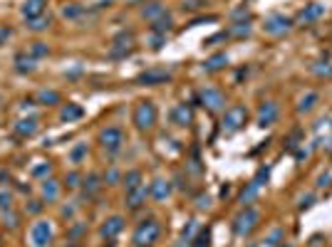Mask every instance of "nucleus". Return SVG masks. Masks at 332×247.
<instances>
[{"mask_svg": "<svg viewBox=\"0 0 332 247\" xmlns=\"http://www.w3.org/2000/svg\"><path fill=\"white\" fill-rule=\"evenodd\" d=\"M159 235H161V225L154 217H146L136 225V230L131 235V245L134 247H151L159 240Z\"/></svg>", "mask_w": 332, "mask_h": 247, "instance_id": "1", "label": "nucleus"}, {"mask_svg": "<svg viewBox=\"0 0 332 247\" xmlns=\"http://www.w3.org/2000/svg\"><path fill=\"white\" fill-rule=\"evenodd\" d=\"M258 222H260V212L248 205V208H243V210L233 217V232L241 235V237H246V235H250V232L258 227Z\"/></svg>", "mask_w": 332, "mask_h": 247, "instance_id": "2", "label": "nucleus"}, {"mask_svg": "<svg viewBox=\"0 0 332 247\" xmlns=\"http://www.w3.org/2000/svg\"><path fill=\"white\" fill-rule=\"evenodd\" d=\"M154 124H156V106H154V102H149V99L139 102L136 109H134V126L139 131H151Z\"/></svg>", "mask_w": 332, "mask_h": 247, "instance_id": "3", "label": "nucleus"}, {"mask_svg": "<svg viewBox=\"0 0 332 247\" xmlns=\"http://www.w3.org/2000/svg\"><path fill=\"white\" fill-rule=\"evenodd\" d=\"M268 178H270V168H268V166H263V168L255 173V178H253V180H250V183L243 188V193H241V198H238V200H241V203L248 208V205H250V203L258 198V193H260V188L268 183Z\"/></svg>", "mask_w": 332, "mask_h": 247, "instance_id": "4", "label": "nucleus"}, {"mask_svg": "<svg viewBox=\"0 0 332 247\" xmlns=\"http://www.w3.org/2000/svg\"><path fill=\"white\" fill-rule=\"evenodd\" d=\"M246 121H248V109L238 104V106L226 109V114H223V119H221V129H223L226 134H233V131L243 129Z\"/></svg>", "mask_w": 332, "mask_h": 247, "instance_id": "5", "label": "nucleus"}, {"mask_svg": "<svg viewBox=\"0 0 332 247\" xmlns=\"http://www.w3.org/2000/svg\"><path fill=\"white\" fill-rule=\"evenodd\" d=\"M99 143L107 153H117L124 143V131L119 126H107V129L99 131Z\"/></svg>", "mask_w": 332, "mask_h": 247, "instance_id": "6", "label": "nucleus"}, {"mask_svg": "<svg viewBox=\"0 0 332 247\" xmlns=\"http://www.w3.org/2000/svg\"><path fill=\"white\" fill-rule=\"evenodd\" d=\"M199 102H201L208 111H221V109H226V97H223V92L216 89V87H204V89L199 92Z\"/></svg>", "mask_w": 332, "mask_h": 247, "instance_id": "7", "label": "nucleus"}, {"mask_svg": "<svg viewBox=\"0 0 332 247\" xmlns=\"http://www.w3.org/2000/svg\"><path fill=\"white\" fill-rule=\"evenodd\" d=\"M30 242L33 247H47L52 242V225L47 220H38L30 227Z\"/></svg>", "mask_w": 332, "mask_h": 247, "instance_id": "8", "label": "nucleus"}, {"mask_svg": "<svg viewBox=\"0 0 332 247\" xmlns=\"http://www.w3.org/2000/svg\"><path fill=\"white\" fill-rule=\"evenodd\" d=\"M265 33L268 35H285V33H290L292 30V20L290 18H285V15H280V13H275V15H270V18H265Z\"/></svg>", "mask_w": 332, "mask_h": 247, "instance_id": "9", "label": "nucleus"}, {"mask_svg": "<svg viewBox=\"0 0 332 247\" xmlns=\"http://www.w3.org/2000/svg\"><path fill=\"white\" fill-rule=\"evenodd\" d=\"M139 84L144 87H159V84H166V82H171V72H166V70H146L136 77Z\"/></svg>", "mask_w": 332, "mask_h": 247, "instance_id": "10", "label": "nucleus"}, {"mask_svg": "<svg viewBox=\"0 0 332 247\" xmlns=\"http://www.w3.org/2000/svg\"><path fill=\"white\" fill-rule=\"evenodd\" d=\"M278 114H280V109H278L275 102H263L260 109H258V119H255V124H258L260 129H268V126L275 124Z\"/></svg>", "mask_w": 332, "mask_h": 247, "instance_id": "11", "label": "nucleus"}, {"mask_svg": "<svg viewBox=\"0 0 332 247\" xmlns=\"http://www.w3.org/2000/svg\"><path fill=\"white\" fill-rule=\"evenodd\" d=\"M149 195L159 203H164L166 198L171 195V180H166V178H156L151 185H149Z\"/></svg>", "mask_w": 332, "mask_h": 247, "instance_id": "12", "label": "nucleus"}, {"mask_svg": "<svg viewBox=\"0 0 332 247\" xmlns=\"http://www.w3.org/2000/svg\"><path fill=\"white\" fill-rule=\"evenodd\" d=\"M122 230H124V217H122V215H112L109 220H104V225H102L99 232H102L104 240H114Z\"/></svg>", "mask_w": 332, "mask_h": 247, "instance_id": "13", "label": "nucleus"}, {"mask_svg": "<svg viewBox=\"0 0 332 247\" xmlns=\"http://www.w3.org/2000/svg\"><path fill=\"white\" fill-rule=\"evenodd\" d=\"M171 121H174L176 126H191V121H194L191 106H189V104H176L174 111H171Z\"/></svg>", "mask_w": 332, "mask_h": 247, "instance_id": "14", "label": "nucleus"}, {"mask_svg": "<svg viewBox=\"0 0 332 247\" xmlns=\"http://www.w3.org/2000/svg\"><path fill=\"white\" fill-rule=\"evenodd\" d=\"M38 129H40L38 116H25V119H20V121L15 124V134H18V136H23V139L35 136V134H38Z\"/></svg>", "mask_w": 332, "mask_h": 247, "instance_id": "15", "label": "nucleus"}, {"mask_svg": "<svg viewBox=\"0 0 332 247\" xmlns=\"http://www.w3.org/2000/svg\"><path fill=\"white\" fill-rule=\"evenodd\" d=\"M40 195H42V200L55 203V200L60 198V183H57L55 178H45L42 185H40Z\"/></svg>", "mask_w": 332, "mask_h": 247, "instance_id": "16", "label": "nucleus"}, {"mask_svg": "<svg viewBox=\"0 0 332 247\" xmlns=\"http://www.w3.org/2000/svg\"><path fill=\"white\" fill-rule=\"evenodd\" d=\"M146 195H149V188H146V185H139V188H134V190L126 193V203H124V205H126L129 210H136V208L146 200Z\"/></svg>", "mask_w": 332, "mask_h": 247, "instance_id": "17", "label": "nucleus"}, {"mask_svg": "<svg viewBox=\"0 0 332 247\" xmlns=\"http://www.w3.org/2000/svg\"><path fill=\"white\" fill-rule=\"evenodd\" d=\"M322 15H325V5H320V3H310L307 8L300 10L297 20H300V23H312V20H317V18H322Z\"/></svg>", "mask_w": 332, "mask_h": 247, "instance_id": "18", "label": "nucleus"}, {"mask_svg": "<svg viewBox=\"0 0 332 247\" xmlns=\"http://www.w3.org/2000/svg\"><path fill=\"white\" fill-rule=\"evenodd\" d=\"M45 3H47V0H25V5H23V15H25L28 20L40 18V15H42V10H45Z\"/></svg>", "mask_w": 332, "mask_h": 247, "instance_id": "19", "label": "nucleus"}, {"mask_svg": "<svg viewBox=\"0 0 332 247\" xmlns=\"http://www.w3.org/2000/svg\"><path fill=\"white\" fill-rule=\"evenodd\" d=\"M141 15L154 23V20H159V18H164V15H169V10H166L161 3H146V5L141 8Z\"/></svg>", "mask_w": 332, "mask_h": 247, "instance_id": "20", "label": "nucleus"}, {"mask_svg": "<svg viewBox=\"0 0 332 247\" xmlns=\"http://www.w3.org/2000/svg\"><path fill=\"white\" fill-rule=\"evenodd\" d=\"M317 102H320V94H317V92H307V94L300 97V102H297V111H300V114H310V111L317 106Z\"/></svg>", "mask_w": 332, "mask_h": 247, "instance_id": "21", "label": "nucleus"}, {"mask_svg": "<svg viewBox=\"0 0 332 247\" xmlns=\"http://www.w3.org/2000/svg\"><path fill=\"white\" fill-rule=\"evenodd\" d=\"M84 116V109L80 106V104H67V106H62V111H60V119L62 121H77V119H82Z\"/></svg>", "mask_w": 332, "mask_h": 247, "instance_id": "22", "label": "nucleus"}, {"mask_svg": "<svg viewBox=\"0 0 332 247\" xmlns=\"http://www.w3.org/2000/svg\"><path fill=\"white\" fill-rule=\"evenodd\" d=\"M35 102H38V104H45V106H55V104H60V92H55V89H42V92H38Z\"/></svg>", "mask_w": 332, "mask_h": 247, "instance_id": "23", "label": "nucleus"}, {"mask_svg": "<svg viewBox=\"0 0 332 247\" xmlns=\"http://www.w3.org/2000/svg\"><path fill=\"white\" fill-rule=\"evenodd\" d=\"M226 65H228V55L221 52V55H213L211 60H206V62H204V70H206V72H218V70H223Z\"/></svg>", "mask_w": 332, "mask_h": 247, "instance_id": "24", "label": "nucleus"}, {"mask_svg": "<svg viewBox=\"0 0 332 247\" xmlns=\"http://www.w3.org/2000/svg\"><path fill=\"white\" fill-rule=\"evenodd\" d=\"M102 178L97 176V173H89L87 178H84V198H92V195H97V190L102 188V183H99Z\"/></svg>", "mask_w": 332, "mask_h": 247, "instance_id": "25", "label": "nucleus"}, {"mask_svg": "<svg viewBox=\"0 0 332 247\" xmlns=\"http://www.w3.org/2000/svg\"><path fill=\"white\" fill-rule=\"evenodd\" d=\"M84 15V8L80 5V3H67L65 8H62V18L65 20H77V18H82Z\"/></svg>", "mask_w": 332, "mask_h": 247, "instance_id": "26", "label": "nucleus"}, {"mask_svg": "<svg viewBox=\"0 0 332 247\" xmlns=\"http://www.w3.org/2000/svg\"><path fill=\"white\" fill-rule=\"evenodd\" d=\"M15 70H18V72H35V57H30V55H18V57H15Z\"/></svg>", "mask_w": 332, "mask_h": 247, "instance_id": "27", "label": "nucleus"}, {"mask_svg": "<svg viewBox=\"0 0 332 247\" xmlns=\"http://www.w3.org/2000/svg\"><path fill=\"white\" fill-rule=\"evenodd\" d=\"M280 242H285V230L283 227H273L270 235L265 237V247H280Z\"/></svg>", "mask_w": 332, "mask_h": 247, "instance_id": "28", "label": "nucleus"}, {"mask_svg": "<svg viewBox=\"0 0 332 247\" xmlns=\"http://www.w3.org/2000/svg\"><path fill=\"white\" fill-rule=\"evenodd\" d=\"M171 18L169 15H164V18H159V20H154V25H151V33H156V35H166L171 30Z\"/></svg>", "mask_w": 332, "mask_h": 247, "instance_id": "29", "label": "nucleus"}, {"mask_svg": "<svg viewBox=\"0 0 332 247\" xmlns=\"http://www.w3.org/2000/svg\"><path fill=\"white\" fill-rule=\"evenodd\" d=\"M141 185V171H129L126 176H124V188H126V193L129 190H134V188H139Z\"/></svg>", "mask_w": 332, "mask_h": 247, "instance_id": "30", "label": "nucleus"}, {"mask_svg": "<svg viewBox=\"0 0 332 247\" xmlns=\"http://www.w3.org/2000/svg\"><path fill=\"white\" fill-rule=\"evenodd\" d=\"M196 220H189L186 222V227H184V232H181V245L179 247H189L191 242H194V232H196Z\"/></svg>", "mask_w": 332, "mask_h": 247, "instance_id": "31", "label": "nucleus"}, {"mask_svg": "<svg viewBox=\"0 0 332 247\" xmlns=\"http://www.w3.org/2000/svg\"><path fill=\"white\" fill-rule=\"evenodd\" d=\"M84 156H87V143L80 141V143H75L72 151H70V163H82Z\"/></svg>", "mask_w": 332, "mask_h": 247, "instance_id": "32", "label": "nucleus"}, {"mask_svg": "<svg viewBox=\"0 0 332 247\" xmlns=\"http://www.w3.org/2000/svg\"><path fill=\"white\" fill-rule=\"evenodd\" d=\"M0 210L3 212L13 210V193L8 188H0Z\"/></svg>", "mask_w": 332, "mask_h": 247, "instance_id": "33", "label": "nucleus"}, {"mask_svg": "<svg viewBox=\"0 0 332 247\" xmlns=\"http://www.w3.org/2000/svg\"><path fill=\"white\" fill-rule=\"evenodd\" d=\"M28 23H30L28 28H30L33 33H42V30L50 28V18H45V15H40V18H35V20H28Z\"/></svg>", "mask_w": 332, "mask_h": 247, "instance_id": "34", "label": "nucleus"}, {"mask_svg": "<svg viewBox=\"0 0 332 247\" xmlns=\"http://www.w3.org/2000/svg\"><path fill=\"white\" fill-rule=\"evenodd\" d=\"M84 232H87V222H75V225L70 227L67 237H70V242H77V240H80Z\"/></svg>", "mask_w": 332, "mask_h": 247, "instance_id": "35", "label": "nucleus"}, {"mask_svg": "<svg viewBox=\"0 0 332 247\" xmlns=\"http://www.w3.org/2000/svg\"><path fill=\"white\" fill-rule=\"evenodd\" d=\"M228 35H233V37H248V35H250V25H248V23H236V25L228 30Z\"/></svg>", "mask_w": 332, "mask_h": 247, "instance_id": "36", "label": "nucleus"}, {"mask_svg": "<svg viewBox=\"0 0 332 247\" xmlns=\"http://www.w3.org/2000/svg\"><path fill=\"white\" fill-rule=\"evenodd\" d=\"M47 55H50V47L45 42H33L30 45V57L38 60V57H47Z\"/></svg>", "mask_w": 332, "mask_h": 247, "instance_id": "37", "label": "nucleus"}, {"mask_svg": "<svg viewBox=\"0 0 332 247\" xmlns=\"http://www.w3.org/2000/svg\"><path fill=\"white\" fill-rule=\"evenodd\" d=\"M50 171H52V163H50V161H40L38 166H33L30 173H33L35 178H42V176H50Z\"/></svg>", "mask_w": 332, "mask_h": 247, "instance_id": "38", "label": "nucleus"}, {"mask_svg": "<svg viewBox=\"0 0 332 247\" xmlns=\"http://www.w3.org/2000/svg\"><path fill=\"white\" fill-rule=\"evenodd\" d=\"M80 180H82V178H80V173H77V171H70V173L65 176V185H67L70 190L80 188Z\"/></svg>", "mask_w": 332, "mask_h": 247, "instance_id": "39", "label": "nucleus"}, {"mask_svg": "<svg viewBox=\"0 0 332 247\" xmlns=\"http://www.w3.org/2000/svg\"><path fill=\"white\" fill-rule=\"evenodd\" d=\"M208 240H211V227H206V230H201V235L196 237V242H194V247H208Z\"/></svg>", "mask_w": 332, "mask_h": 247, "instance_id": "40", "label": "nucleus"}, {"mask_svg": "<svg viewBox=\"0 0 332 247\" xmlns=\"http://www.w3.org/2000/svg\"><path fill=\"white\" fill-rule=\"evenodd\" d=\"M3 225H5V227H10V230H13V227H18V215H15L13 210L3 212Z\"/></svg>", "mask_w": 332, "mask_h": 247, "instance_id": "41", "label": "nucleus"}, {"mask_svg": "<svg viewBox=\"0 0 332 247\" xmlns=\"http://www.w3.org/2000/svg\"><path fill=\"white\" fill-rule=\"evenodd\" d=\"M312 203H315V195H312V193H307V195H300L297 208H300V210H307V208H312Z\"/></svg>", "mask_w": 332, "mask_h": 247, "instance_id": "42", "label": "nucleus"}, {"mask_svg": "<svg viewBox=\"0 0 332 247\" xmlns=\"http://www.w3.org/2000/svg\"><path fill=\"white\" fill-rule=\"evenodd\" d=\"M201 8H204V0H186V3H184V10L186 13H196Z\"/></svg>", "mask_w": 332, "mask_h": 247, "instance_id": "43", "label": "nucleus"}, {"mask_svg": "<svg viewBox=\"0 0 332 247\" xmlns=\"http://www.w3.org/2000/svg\"><path fill=\"white\" fill-rule=\"evenodd\" d=\"M300 136H302V131H300V129H295V131L290 134V139H288V148H290V151L300 146Z\"/></svg>", "mask_w": 332, "mask_h": 247, "instance_id": "44", "label": "nucleus"}, {"mask_svg": "<svg viewBox=\"0 0 332 247\" xmlns=\"http://www.w3.org/2000/svg\"><path fill=\"white\" fill-rule=\"evenodd\" d=\"M164 42H166V35H156V33H151V47H154V50H161Z\"/></svg>", "mask_w": 332, "mask_h": 247, "instance_id": "45", "label": "nucleus"}, {"mask_svg": "<svg viewBox=\"0 0 332 247\" xmlns=\"http://www.w3.org/2000/svg\"><path fill=\"white\" fill-rule=\"evenodd\" d=\"M104 183H107V185H117V183H119V171L112 168V171L104 176Z\"/></svg>", "mask_w": 332, "mask_h": 247, "instance_id": "46", "label": "nucleus"}, {"mask_svg": "<svg viewBox=\"0 0 332 247\" xmlns=\"http://www.w3.org/2000/svg\"><path fill=\"white\" fill-rule=\"evenodd\" d=\"M196 208H199V210L211 208V198H208V195H204V193H201V195H196Z\"/></svg>", "mask_w": 332, "mask_h": 247, "instance_id": "47", "label": "nucleus"}, {"mask_svg": "<svg viewBox=\"0 0 332 247\" xmlns=\"http://www.w3.org/2000/svg\"><path fill=\"white\" fill-rule=\"evenodd\" d=\"M25 210L33 212V215H38V212L42 210V203H40V200H30V205H25Z\"/></svg>", "mask_w": 332, "mask_h": 247, "instance_id": "48", "label": "nucleus"}, {"mask_svg": "<svg viewBox=\"0 0 332 247\" xmlns=\"http://www.w3.org/2000/svg\"><path fill=\"white\" fill-rule=\"evenodd\" d=\"M226 37H228V33H218V35H211L208 40H204V45H213V42H221Z\"/></svg>", "mask_w": 332, "mask_h": 247, "instance_id": "49", "label": "nucleus"}, {"mask_svg": "<svg viewBox=\"0 0 332 247\" xmlns=\"http://www.w3.org/2000/svg\"><path fill=\"white\" fill-rule=\"evenodd\" d=\"M330 180H332V176H330V173H322V176L317 178V188H325Z\"/></svg>", "mask_w": 332, "mask_h": 247, "instance_id": "50", "label": "nucleus"}, {"mask_svg": "<svg viewBox=\"0 0 332 247\" xmlns=\"http://www.w3.org/2000/svg\"><path fill=\"white\" fill-rule=\"evenodd\" d=\"M75 210H77V205H65V208H62V217H72Z\"/></svg>", "mask_w": 332, "mask_h": 247, "instance_id": "51", "label": "nucleus"}, {"mask_svg": "<svg viewBox=\"0 0 332 247\" xmlns=\"http://www.w3.org/2000/svg\"><path fill=\"white\" fill-rule=\"evenodd\" d=\"M307 156H310V148H305V146H302V148L297 151V161H302V158H307Z\"/></svg>", "mask_w": 332, "mask_h": 247, "instance_id": "52", "label": "nucleus"}, {"mask_svg": "<svg viewBox=\"0 0 332 247\" xmlns=\"http://www.w3.org/2000/svg\"><path fill=\"white\" fill-rule=\"evenodd\" d=\"M315 72H317V74H327V77H332V67H317Z\"/></svg>", "mask_w": 332, "mask_h": 247, "instance_id": "53", "label": "nucleus"}, {"mask_svg": "<svg viewBox=\"0 0 332 247\" xmlns=\"http://www.w3.org/2000/svg\"><path fill=\"white\" fill-rule=\"evenodd\" d=\"M112 3V0H99V3H97V8H104V5H109Z\"/></svg>", "mask_w": 332, "mask_h": 247, "instance_id": "54", "label": "nucleus"}, {"mask_svg": "<svg viewBox=\"0 0 332 247\" xmlns=\"http://www.w3.org/2000/svg\"><path fill=\"white\" fill-rule=\"evenodd\" d=\"M65 247H80V245H75V242H67V245H65Z\"/></svg>", "mask_w": 332, "mask_h": 247, "instance_id": "55", "label": "nucleus"}, {"mask_svg": "<svg viewBox=\"0 0 332 247\" xmlns=\"http://www.w3.org/2000/svg\"><path fill=\"white\" fill-rule=\"evenodd\" d=\"M280 247H292V245H280Z\"/></svg>", "mask_w": 332, "mask_h": 247, "instance_id": "56", "label": "nucleus"}]
</instances>
